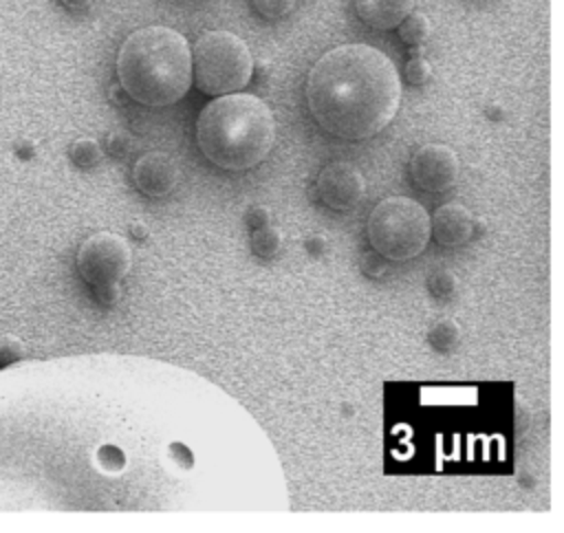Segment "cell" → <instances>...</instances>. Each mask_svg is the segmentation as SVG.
<instances>
[{
	"label": "cell",
	"mask_w": 564,
	"mask_h": 533,
	"mask_svg": "<svg viewBox=\"0 0 564 533\" xmlns=\"http://www.w3.org/2000/svg\"><path fill=\"white\" fill-rule=\"evenodd\" d=\"M306 104L328 134L350 141L370 139L394 119L401 77L383 51L370 44H341L311 66Z\"/></svg>",
	"instance_id": "cell-1"
},
{
	"label": "cell",
	"mask_w": 564,
	"mask_h": 533,
	"mask_svg": "<svg viewBox=\"0 0 564 533\" xmlns=\"http://www.w3.org/2000/svg\"><path fill=\"white\" fill-rule=\"evenodd\" d=\"M275 141V119L264 99L251 93H227L203 106L196 119V143L220 170L245 172L262 163Z\"/></svg>",
	"instance_id": "cell-2"
},
{
	"label": "cell",
	"mask_w": 564,
	"mask_h": 533,
	"mask_svg": "<svg viewBox=\"0 0 564 533\" xmlns=\"http://www.w3.org/2000/svg\"><path fill=\"white\" fill-rule=\"evenodd\" d=\"M117 77L137 104L150 108L176 104L192 86V48L170 26L137 29L119 46Z\"/></svg>",
	"instance_id": "cell-3"
},
{
	"label": "cell",
	"mask_w": 564,
	"mask_h": 533,
	"mask_svg": "<svg viewBox=\"0 0 564 533\" xmlns=\"http://www.w3.org/2000/svg\"><path fill=\"white\" fill-rule=\"evenodd\" d=\"M366 233L381 258L392 262L412 260L430 242V214L414 198L388 196L372 207Z\"/></svg>",
	"instance_id": "cell-4"
},
{
	"label": "cell",
	"mask_w": 564,
	"mask_h": 533,
	"mask_svg": "<svg viewBox=\"0 0 564 533\" xmlns=\"http://www.w3.org/2000/svg\"><path fill=\"white\" fill-rule=\"evenodd\" d=\"M253 75V57L242 37L229 31L203 33L192 51V81L209 97L242 90Z\"/></svg>",
	"instance_id": "cell-5"
},
{
	"label": "cell",
	"mask_w": 564,
	"mask_h": 533,
	"mask_svg": "<svg viewBox=\"0 0 564 533\" xmlns=\"http://www.w3.org/2000/svg\"><path fill=\"white\" fill-rule=\"evenodd\" d=\"M132 269V249L128 240L112 231L88 236L77 249V271L95 289L101 302H117L119 282Z\"/></svg>",
	"instance_id": "cell-6"
},
{
	"label": "cell",
	"mask_w": 564,
	"mask_h": 533,
	"mask_svg": "<svg viewBox=\"0 0 564 533\" xmlns=\"http://www.w3.org/2000/svg\"><path fill=\"white\" fill-rule=\"evenodd\" d=\"M460 174L458 156L443 143H425L410 159V176L423 192H447Z\"/></svg>",
	"instance_id": "cell-7"
},
{
	"label": "cell",
	"mask_w": 564,
	"mask_h": 533,
	"mask_svg": "<svg viewBox=\"0 0 564 533\" xmlns=\"http://www.w3.org/2000/svg\"><path fill=\"white\" fill-rule=\"evenodd\" d=\"M315 189L326 207L348 211L361 203L366 194V178L352 163L335 161L317 174Z\"/></svg>",
	"instance_id": "cell-8"
},
{
	"label": "cell",
	"mask_w": 564,
	"mask_h": 533,
	"mask_svg": "<svg viewBox=\"0 0 564 533\" xmlns=\"http://www.w3.org/2000/svg\"><path fill=\"white\" fill-rule=\"evenodd\" d=\"M178 176H181V170L176 161L161 150L141 154L132 167V181L137 189L150 198L167 196L176 187Z\"/></svg>",
	"instance_id": "cell-9"
},
{
	"label": "cell",
	"mask_w": 564,
	"mask_h": 533,
	"mask_svg": "<svg viewBox=\"0 0 564 533\" xmlns=\"http://www.w3.org/2000/svg\"><path fill=\"white\" fill-rule=\"evenodd\" d=\"M476 220L471 211L460 203L441 205L430 218V236L443 247H460L467 244L474 236Z\"/></svg>",
	"instance_id": "cell-10"
},
{
	"label": "cell",
	"mask_w": 564,
	"mask_h": 533,
	"mask_svg": "<svg viewBox=\"0 0 564 533\" xmlns=\"http://www.w3.org/2000/svg\"><path fill=\"white\" fill-rule=\"evenodd\" d=\"M414 0H355L357 15L372 29H397L399 22L412 11Z\"/></svg>",
	"instance_id": "cell-11"
},
{
	"label": "cell",
	"mask_w": 564,
	"mask_h": 533,
	"mask_svg": "<svg viewBox=\"0 0 564 533\" xmlns=\"http://www.w3.org/2000/svg\"><path fill=\"white\" fill-rule=\"evenodd\" d=\"M399 37L410 44V46H419L423 44L430 33H432V24L427 20V15L423 11H410L401 22H399Z\"/></svg>",
	"instance_id": "cell-12"
},
{
	"label": "cell",
	"mask_w": 564,
	"mask_h": 533,
	"mask_svg": "<svg viewBox=\"0 0 564 533\" xmlns=\"http://www.w3.org/2000/svg\"><path fill=\"white\" fill-rule=\"evenodd\" d=\"M282 247V231L273 225H260L251 231V249L260 258H273Z\"/></svg>",
	"instance_id": "cell-13"
},
{
	"label": "cell",
	"mask_w": 564,
	"mask_h": 533,
	"mask_svg": "<svg viewBox=\"0 0 564 533\" xmlns=\"http://www.w3.org/2000/svg\"><path fill=\"white\" fill-rule=\"evenodd\" d=\"M460 339V328L456 322L452 319H438L432 328H430V341L436 350H443V352H449L454 350V346L458 344Z\"/></svg>",
	"instance_id": "cell-14"
},
{
	"label": "cell",
	"mask_w": 564,
	"mask_h": 533,
	"mask_svg": "<svg viewBox=\"0 0 564 533\" xmlns=\"http://www.w3.org/2000/svg\"><path fill=\"white\" fill-rule=\"evenodd\" d=\"M101 156H104L101 145L95 139H79L70 145V159L79 167H93L101 161Z\"/></svg>",
	"instance_id": "cell-15"
},
{
	"label": "cell",
	"mask_w": 564,
	"mask_h": 533,
	"mask_svg": "<svg viewBox=\"0 0 564 533\" xmlns=\"http://www.w3.org/2000/svg\"><path fill=\"white\" fill-rule=\"evenodd\" d=\"M251 2H253L256 11L267 20L286 18L297 4V0H251Z\"/></svg>",
	"instance_id": "cell-16"
},
{
	"label": "cell",
	"mask_w": 564,
	"mask_h": 533,
	"mask_svg": "<svg viewBox=\"0 0 564 533\" xmlns=\"http://www.w3.org/2000/svg\"><path fill=\"white\" fill-rule=\"evenodd\" d=\"M432 77V64L421 57V55H414L408 64H405V79L412 84V86H423L427 84Z\"/></svg>",
	"instance_id": "cell-17"
},
{
	"label": "cell",
	"mask_w": 564,
	"mask_h": 533,
	"mask_svg": "<svg viewBox=\"0 0 564 533\" xmlns=\"http://www.w3.org/2000/svg\"><path fill=\"white\" fill-rule=\"evenodd\" d=\"M456 275L452 271H436L430 278V291L438 297V300H449L456 293Z\"/></svg>",
	"instance_id": "cell-18"
},
{
	"label": "cell",
	"mask_w": 564,
	"mask_h": 533,
	"mask_svg": "<svg viewBox=\"0 0 564 533\" xmlns=\"http://www.w3.org/2000/svg\"><path fill=\"white\" fill-rule=\"evenodd\" d=\"M128 150H130V139L126 134H121V132H115L110 137V152L112 154H126Z\"/></svg>",
	"instance_id": "cell-19"
},
{
	"label": "cell",
	"mask_w": 564,
	"mask_h": 533,
	"mask_svg": "<svg viewBox=\"0 0 564 533\" xmlns=\"http://www.w3.org/2000/svg\"><path fill=\"white\" fill-rule=\"evenodd\" d=\"M247 222L251 227H260V225H267L269 222V211L264 207H253L249 214H247Z\"/></svg>",
	"instance_id": "cell-20"
},
{
	"label": "cell",
	"mask_w": 564,
	"mask_h": 533,
	"mask_svg": "<svg viewBox=\"0 0 564 533\" xmlns=\"http://www.w3.org/2000/svg\"><path fill=\"white\" fill-rule=\"evenodd\" d=\"M59 2L68 9H86L88 4H93V0H59Z\"/></svg>",
	"instance_id": "cell-21"
}]
</instances>
